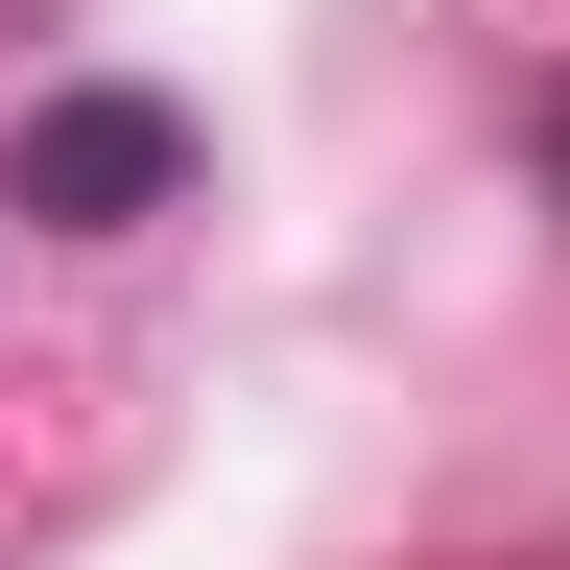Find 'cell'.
<instances>
[{"label":"cell","mask_w":570,"mask_h":570,"mask_svg":"<svg viewBox=\"0 0 570 570\" xmlns=\"http://www.w3.org/2000/svg\"><path fill=\"white\" fill-rule=\"evenodd\" d=\"M167 190H190V119L167 96H48L24 119V214H48V238H142Z\"/></svg>","instance_id":"obj_1"},{"label":"cell","mask_w":570,"mask_h":570,"mask_svg":"<svg viewBox=\"0 0 570 570\" xmlns=\"http://www.w3.org/2000/svg\"><path fill=\"white\" fill-rule=\"evenodd\" d=\"M547 190H570V96H547Z\"/></svg>","instance_id":"obj_2"}]
</instances>
